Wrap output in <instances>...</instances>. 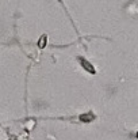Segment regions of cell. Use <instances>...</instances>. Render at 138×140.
I'll list each match as a JSON object with an SVG mask.
<instances>
[{
  "instance_id": "obj_1",
  "label": "cell",
  "mask_w": 138,
  "mask_h": 140,
  "mask_svg": "<svg viewBox=\"0 0 138 140\" xmlns=\"http://www.w3.org/2000/svg\"><path fill=\"white\" fill-rule=\"evenodd\" d=\"M81 63H83V65L85 67V70H88L89 72H94V70H92V67H91V64H89V63H87L85 60H81Z\"/></svg>"
}]
</instances>
